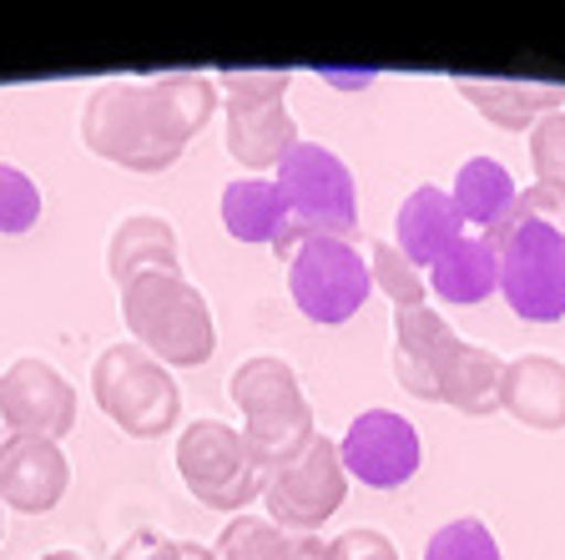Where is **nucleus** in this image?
I'll use <instances>...</instances> for the list:
<instances>
[{
  "instance_id": "9d476101",
  "label": "nucleus",
  "mask_w": 565,
  "mask_h": 560,
  "mask_svg": "<svg viewBox=\"0 0 565 560\" xmlns=\"http://www.w3.org/2000/svg\"><path fill=\"white\" fill-rule=\"evenodd\" d=\"M0 430L31 434V440H66L76 430V389L56 363L21 353L0 373Z\"/></svg>"
},
{
  "instance_id": "412c9836",
  "label": "nucleus",
  "mask_w": 565,
  "mask_h": 560,
  "mask_svg": "<svg viewBox=\"0 0 565 560\" xmlns=\"http://www.w3.org/2000/svg\"><path fill=\"white\" fill-rule=\"evenodd\" d=\"M424 283H429L435 298H445L455 308L484 304V298L500 293V243H490L480 233H465L435 268L424 273Z\"/></svg>"
},
{
  "instance_id": "2f4dec72",
  "label": "nucleus",
  "mask_w": 565,
  "mask_h": 560,
  "mask_svg": "<svg viewBox=\"0 0 565 560\" xmlns=\"http://www.w3.org/2000/svg\"><path fill=\"white\" fill-rule=\"evenodd\" d=\"M41 560H86L82 550H51V556H41Z\"/></svg>"
},
{
  "instance_id": "cd10ccee",
  "label": "nucleus",
  "mask_w": 565,
  "mask_h": 560,
  "mask_svg": "<svg viewBox=\"0 0 565 560\" xmlns=\"http://www.w3.org/2000/svg\"><path fill=\"white\" fill-rule=\"evenodd\" d=\"M530 167L541 187H565V112H551L530 127Z\"/></svg>"
},
{
  "instance_id": "6e6552de",
  "label": "nucleus",
  "mask_w": 565,
  "mask_h": 560,
  "mask_svg": "<svg viewBox=\"0 0 565 560\" xmlns=\"http://www.w3.org/2000/svg\"><path fill=\"white\" fill-rule=\"evenodd\" d=\"M369 293H374L369 257L349 237H308L288 257V298L318 328L349 324L369 304Z\"/></svg>"
},
{
  "instance_id": "f3484780",
  "label": "nucleus",
  "mask_w": 565,
  "mask_h": 560,
  "mask_svg": "<svg viewBox=\"0 0 565 560\" xmlns=\"http://www.w3.org/2000/svg\"><path fill=\"white\" fill-rule=\"evenodd\" d=\"M223 228L233 243L247 247H273L278 257H294V237H288V208L273 177H237L223 187Z\"/></svg>"
},
{
  "instance_id": "4be33fe9",
  "label": "nucleus",
  "mask_w": 565,
  "mask_h": 560,
  "mask_svg": "<svg viewBox=\"0 0 565 560\" xmlns=\"http://www.w3.org/2000/svg\"><path fill=\"white\" fill-rule=\"evenodd\" d=\"M217 560H329V540L288 536L268 515H233L212 546Z\"/></svg>"
},
{
  "instance_id": "7c9ffc66",
  "label": "nucleus",
  "mask_w": 565,
  "mask_h": 560,
  "mask_svg": "<svg viewBox=\"0 0 565 560\" xmlns=\"http://www.w3.org/2000/svg\"><path fill=\"white\" fill-rule=\"evenodd\" d=\"M177 560H217L207 546H192V540H177Z\"/></svg>"
},
{
  "instance_id": "f8f14e48",
  "label": "nucleus",
  "mask_w": 565,
  "mask_h": 560,
  "mask_svg": "<svg viewBox=\"0 0 565 560\" xmlns=\"http://www.w3.org/2000/svg\"><path fill=\"white\" fill-rule=\"evenodd\" d=\"M459 344L465 339L429 304L394 308V379H399L404 394L439 404V389H445L449 359H455Z\"/></svg>"
},
{
  "instance_id": "aec40b11",
  "label": "nucleus",
  "mask_w": 565,
  "mask_h": 560,
  "mask_svg": "<svg viewBox=\"0 0 565 560\" xmlns=\"http://www.w3.org/2000/svg\"><path fill=\"white\" fill-rule=\"evenodd\" d=\"M227 117V157H233L243 172H278V162L294 152L298 141V121L282 106H247V112H223Z\"/></svg>"
},
{
  "instance_id": "1a4fd4ad",
  "label": "nucleus",
  "mask_w": 565,
  "mask_h": 560,
  "mask_svg": "<svg viewBox=\"0 0 565 560\" xmlns=\"http://www.w3.org/2000/svg\"><path fill=\"white\" fill-rule=\"evenodd\" d=\"M349 500V469L339 459V440L318 434L294 465H282L268 475V490H263V505H268V520L288 536H318L323 520L343 510Z\"/></svg>"
},
{
  "instance_id": "6ab92c4d",
  "label": "nucleus",
  "mask_w": 565,
  "mask_h": 560,
  "mask_svg": "<svg viewBox=\"0 0 565 560\" xmlns=\"http://www.w3.org/2000/svg\"><path fill=\"white\" fill-rule=\"evenodd\" d=\"M455 92L484 121H494V127H505V131H530L541 117L565 112V86H555V82H480V76H459Z\"/></svg>"
},
{
  "instance_id": "bb28decb",
  "label": "nucleus",
  "mask_w": 565,
  "mask_h": 560,
  "mask_svg": "<svg viewBox=\"0 0 565 560\" xmlns=\"http://www.w3.org/2000/svg\"><path fill=\"white\" fill-rule=\"evenodd\" d=\"M294 76L288 71H223L217 92H223V112H247V106H282L288 102Z\"/></svg>"
},
{
  "instance_id": "4468645a",
  "label": "nucleus",
  "mask_w": 565,
  "mask_h": 560,
  "mask_svg": "<svg viewBox=\"0 0 565 560\" xmlns=\"http://www.w3.org/2000/svg\"><path fill=\"white\" fill-rule=\"evenodd\" d=\"M449 198H455L465 228L490 243H500L520 222V187L500 157H470L449 182Z\"/></svg>"
},
{
  "instance_id": "7ed1b4c3",
  "label": "nucleus",
  "mask_w": 565,
  "mask_h": 560,
  "mask_svg": "<svg viewBox=\"0 0 565 560\" xmlns=\"http://www.w3.org/2000/svg\"><path fill=\"white\" fill-rule=\"evenodd\" d=\"M227 394L243 414V444L268 475L294 465L318 440L313 404L303 399L294 363L278 359V353H253V359L237 363L233 379H227Z\"/></svg>"
},
{
  "instance_id": "c756f323",
  "label": "nucleus",
  "mask_w": 565,
  "mask_h": 560,
  "mask_svg": "<svg viewBox=\"0 0 565 560\" xmlns=\"http://www.w3.org/2000/svg\"><path fill=\"white\" fill-rule=\"evenodd\" d=\"M111 560H177V540L157 536V530H137V536L121 540Z\"/></svg>"
},
{
  "instance_id": "f704fd0d",
  "label": "nucleus",
  "mask_w": 565,
  "mask_h": 560,
  "mask_svg": "<svg viewBox=\"0 0 565 560\" xmlns=\"http://www.w3.org/2000/svg\"><path fill=\"white\" fill-rule=\"evenodd\" d=\"M561 192H565V187H561Z\"/></svg>"
},
{
  "instance_id": "473e14b6",
  "label": "nucleus",
  "mask_w": 565,
  "mask_h": 560,
  "mask_svg": "<svg viewBox=\"0 0 565 560\" xmlns=\"http://www.w3.org/2000/svg\"><path fill=\"white\" fill-rule=\"evenodd\" d=\"M0 510H6V505H0ZM0 540H6V520H0Z\"/></svg>"
},
{
  "instance_id": "0eeeda50",
  "label": "nucleus",
  "mask_w": 565,
  "mask_h": 560,
  "mask_svg": "<svg viewBox=\"0 0 565 560\" xmlns=\"http://www.w3.org/2000/svg\"><path fill=\"white\" fill-rule=\"evenodd\" d=\"M500 298L525 324L565 318V228L545 218H520L500 237Z\"/></svg>"
},
{
  "instance_id": "a878e982",
  "label": "nucleus",
  "mask_w": 565,
  "mask_h": 560,
  "mask_svg": "<svg viewBox=\"0 0 565 560\" xmlns=\"http://www.w3.org/2000/svg\"><path fill=\"white\" fill-rule=\"evenodd\" d=\"M41 222V187L25 167L0 162V237H21Z\"/></svg>"
},
{
  "instance_id": "ddd939ff",
  "label": "nucleus",
  "mask_w": 565,
  "mask_h": 560,
  "mask_svg": "<svg viewBox=\"0 0 565 560\" xmlns=\"http://www.w3.org/2000/svg\"><path fill=\"white\" fill-rule=\"evenodd\" d=\"M71 465L56 440H31L11 434L0 444V505L21 515H46L66 500Z\"/></svg>"
},
{
  "instance_id": "b1692460",
  "label": "nucleus",
  "mask_w": 565,
  "mask_h": 560,
  "mask_svg": "<svg viewBox=\"0 0 565 560\" xmlns=\"http://www.w3.org/2000/svg\"><path fill=\"white\" fill-rule=\"evenodd\" d=\"M369 278H374V293H384L394 308H419L429 298V283L414 268L409 257L394 247V237H379L369 243Z\"/></svg>"
},
{
  "instance_id": "72a5a7b5",
  "label": "nucleus",
  "mask_w": 565,
  "mask_h": 560,
  "mask_svg": "<svg viewBox=\"0 0 565 560\" xmlns=\"http://www.w3.org/2000/svg\"><path fill=\"white\" fill-rule=\"evenodd\" d=\"M0 444H6V440H0Z\"/></svg>"
},
{
  "instance_id": "2eb2a0df",
  "label": "nucleus",
  "mask_w": 565,
  "mask_h": 560,
  "mask_svg": "<svg viewBox=\"0 0 565 560\" xmlns=\"http://www.w3.org/2000/svg\"><path fill=\"white\" fill-rule=\"evenodd\" d=\"M465 233H470V228H465V218H459L455 198L435 182L414 187L409 198L399 202V212H394V247H399L419 273L435 268L439 257H445Z\"/></svg>"
},
{
  "instance_id": "a211bd4d",
  "label": "nucleus",
  "mask_w": 565,
  "mask_h": 560,
  "mask_svg": "<svg viewBox=\"0 0 565 560\" xmlns=\"http://www.w3.org/2000/svg\"><path fill=\"white\" fill-rule=\"evenodd\" d=\"M106 273L127 288L141 273H182V243L162 212H127L106 237Z\"/></svg>"
},
{
  "instance_id": "5701e85b",
  "label": "nucleus",
  "mask_w": 565,
  "mask_h": 560,
  "mask_svg": "<svg viewBox=\"0 0 565 560\" xmlns=\"http://www.w3.org/2000/svg\"><path fill=\"white\" fill-rule=\"evenodd\" d=\"M500 379H505V359L500 353L480 349V344H459L439 399L449 409H459V414H470V420H484V414H500Z\"/></svg>"
},
{
  "instance_id": "c85d7f7f",
  "label": "nucleus",
  "mask_w": 565,
  "mask_h": 560,
  "mask_svg": "<svg viewBox=\"0 0 565 560\" xmlns=\"http://www.w3.org/2000/svg\"><path fill=\"white\" fill-rule=\"evenodd\" d=\"M329 560H399V550H394V540H388L384 530L353 526L329 540Z\"/></svg>"
},
{
  "instance_id": "423d86ee",
  "label": "nucleus",
  "mask_w": 565,
  "mask_h": 560,
  "mask_svg": "<svg viewBox=\"0 0 565 560\" xmlns=\"http://www.w3.org/2000/svg\"><path fill=\"white\" fill-rule=\"evenodd\" d=\"M177 475L198 505L227 515H247V505L268 490V469L243 444V430L223 420H192L177 434Z\"/></svg>"
},
{
  "instance_id": "f03ea898",
  "label": "nucleus",
  "mask_w": 565,
  "mask_h": 560,
  "mask_svg": "<svg viewBox=\"0 0 565 560\" xmlns=\"http://www.w3.org/2000/svg\"><path fill=\"white\" fill-rule=\"evenodd\" d=\"M121 293V324L131 344L147 349L167 369H202L217 353L207 293L182 273H141Z\"/></svg>"
},
{
  "instance_id": "393cba45",
  "label": "nucleus",
  "mask_w": 565,
  "mask_h": 560,
  "mask_svg": "<svg viewBox=\"0 0 565 560\" xmlns=\"http://www.w3.org/2000/svg\"><path fill=\"white\" fill-rule=\"evenodd\" d=\"M424 560H505V556H500V540H494V530L480 515H455L424 540Z\"/></svg>"
},
{
  "instance_id": "dca6fc26",
  "label": "nucleus",
  "mask_w": 565,
  "mask_h": 560,
  "mask_svg": "<svg viewBox=\"0 0 565 560\" xmlns=\"http://www.w3.org/2000/svg\"><path fill=\"white\" fill-rule=\"evenodd\" d=\"M500 414L525 430H565V363L555 353H520L505 359L500 379Z\"/></svg>"
},
{
  "instance_id": "39448f33",
  "label": "nucleus",
  "mask_w": 565,
  "mask_h": 560,
  "mask_svg": "<svg viewBox=\"0 0 565 560\" xmlns=\"http://www.w3.org/2000/svg\"><path fill=\"white\" fill-rule=\"evenodd\" d=\"M273 182H278L282 208H288L294 253L308 237H349L353 243V233H359V187H353V172L339 152L318 147V141H298L278 162Z\"/></svg>"
},
{
  "instance_id": "9b49d317",
  "label": "nucleus",
  "mask_w": 565,
  "mask_h": 560,
  "mask_svg": "<svg viewBox=\"0 0 565 560\" xmlns=\"http://www.w3.org/2000/svg\"><path fill=\"white\" fill-rule=\"evenodd\" d=\"M339 459L349 479L369 485V490H399L419 475L424 465V440L404 414L394 409H364L353 414V424L339 440Z\"/></svg>"
},
{
  "instance_id": "20e7f679",
  "label": "nucleus",
  "mask_w": 565,
  "mask_h": 560,
  "mask_svg": "<svg viewBox=\"0 0 565 560\" xmlns=\"http://www.w3.org/2000/svg\"><path fill=\"white\" fill-rule=\"evenodd\" d=\"M92 399L131 440H162L182 420V389L172 369L137 344H106L92 363Z\"/></svg>"
},
{
  "instance_id": "f257e3e1",
  "label": "nucleus",
  "mask_w": 565,
  "mask_h": 560,
  "mask_svg": "<svg viewBox=\"0 0 565 560\" xmlns=\"http://www.w3.org/2000/svg\"><path fill=\"white\" fill-rule=\"evenodd\" d=\"M223 106L217 76L202 71H167V76H121V82L92 86L82 106V141L86 152L121 172H167L188 141L212 121Z\"/></svg>"
}]
</instances>
